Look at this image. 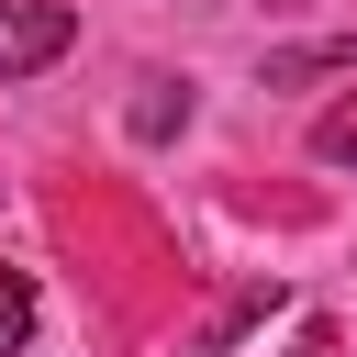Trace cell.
<instances>
[{
	"label": "cell",
	"mask_w": 357,
	"mask_h": 357,
	"mask_svg": "<svg viewBox=\"0 0 357 357\" xmlns=\"http://www.w3.org/2000/svg\"><path fill=\"white\" fill-rule=\"evenodd\" d=\"M67 11L56 0H0V78H33V67H56L67 56Z\"/></svg>",
	"instance_id": "cell-1"
},
{
	"label": "cell",
	"mask_w": 357,
	"mask_h": 357,
	"mask_svg": "<svg viewBox=\"0 0 357 357\" xmlns=\"http://www.w3.org/2000/svg\"><path fill=\"white\" fill-rule=\"evenodd\" d=\"M22 335H33V279L0 257V357H22Z\"/></svg>",
	"instance_id": "cell-2"
},
{
	"label": "cell",
	"mask_w": 357,
	"mask_h": 357,
	"mask_svg": "<svg viewBox=\"0 0 357 357\" xmlns=\"http://www.w3.org/2000/svg\"><path fill=\"white\" fill-rule=\"evenodd\" d=\"M312 156H324V167H357V100H335V112L312 123Z\"/></svg>",
	"instance_id": "cell-3"
}]
</instances>
